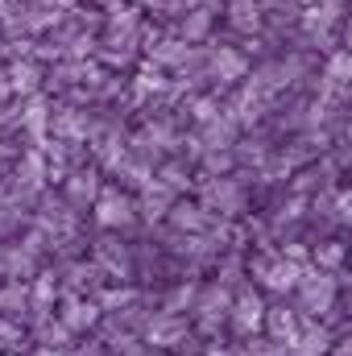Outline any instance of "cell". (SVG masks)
<instances>
[{
	"mask_svg": "<svg viewBox=\"0 0 352 356\" xmlns=\"http://www.w3.org/2000/svg\"><path fill=\"white\" fill-rule=\"evenodd\" d=\"M249 273L262 282L265 290H273V294H286V290H294L298 286V277H303V266H294V261H286L282 253H262Z\"/></svg>",
	"mask_w": 352,
	"mask_h": 356,
	"instance_id": "cell-1",
	"label": "cell"
},
{
	"mask_svg": "<svg viewBox=\"0 0 352 356\" xmlns=\"http://www.w3.org/2000/svg\"><path fill=\"white\" fill-rule=\"evenodd\" d=\"M265 311H269V307L262 302V294H257L253 286H241V290L232 294L228 323L237 327V336H245V340H249V336H257V332L265 327Z\"/></svg>",
	"mask_w": 352,
	"mask_h": 356,
	"instance_id": "cell-2",
	"label": "cell"
},
{
	"mask_svg": "<svg viewBox=\"0 0 352 356\" xmlns=\"http://www.w3.org/2000/svg\"><path fill=\"white\" fill-rule=\"evenodd\" d=\"M298 302H303V311H315V315H323V311H332L336 307V277L332 273H323V269H303V277H298Z\"/></svg>",
	"mask_w": 352,
	"mask_h": 356,
	"instance_id": "cell-3",
	"label": "cell"
},
{
	"mask_svg": "<svg viewBox=\"0 0 352 356\" xmlns=\"http://www.w3.org/2000/svg\"><path fill=\"white\" fill-rule=\"evenodd\" d=\"M191 311H195V319H199L203 332H220V323H224L228 311H232V290L220 286V282H211V286L199 290V298H195Z\"/></svg>",
	"mask_w": 352,
	"mask_h": 356,
	"instance_id": "cell-4",
	"label": "cell"
},
{
	"mask_svg": "<svg viewBox=\"0 0 352 356\" xmlns=\"http://www.w3.org/2000/svg\"><path fill=\"white\" fill-rule=\"evenodd\" d=\"M133 216H137V199H129L116 186H104L99 191V199H95V224L99 228H129Z\"/></svg>",
	"mask_w": 352,
	"mask_h": 356,
	"instance_id": "cell-5",
	"label": "cell"
},
{
	"mask_svg": "<svg viewBox=\"0 0 352 356\" xmlns=\"http://www.w3.org/2000/svg\"><path fill=\"white\" fill-rule=\"evenodd\" d=\"M145 340H150V348H178V344H186V319L182 315H170V311H158V315H150L145 319Z\"/></svg>",
	"mask_w": 352,
	"mask_h": 356,
	"instance_id": "cell-6",
	"label": "cell"
},
{
	"mask_svg": "<svg viewBox=\"0 0 352 356\" xmlns=\"http://www.w3.org/2000/svg\"><path fill=\"white\" fill-rule=\"evenodd\" d=\"M58 319L67 323V332H71V336H79V332H88V327H95V323H99V302L79 298V294H67V298H63Z\"/></svg>",
	"mask_w": 352,
	"mask_h": 356,
	"instance_id": "cell-7",
	"label": "cell"
},
{
	"mask_svg": "<svg viewBox=\"0 0 352 356\" xmlns=\"http://www.w3.org/2000/svg\"><path fill=\"white\" fill-rule=\"evenodd\" d=\"M203 199H207V211H224V216H237V211L245 207V191H241L232 178H216V182H207Z\"/></svg>",
	"mask_w": 352,
	"mask_h": 356,
	"instance_id": "cell-8",
	"label": "cell"
},
{
	"mask_svg": "<svg viewBox=\"0 0 352 356\" xmlns=\"http://www.w3.org/2000/svg\"><path fill=\"white\" fill-rule=\"evenodd\" d=\"M95 266H99V273H108V277H120V282L133 273L129 249H125L120 241H112V236H104V241L95 245Z\"/></svg>",
	"mask_w": 352,
	"mask_h": 356,
	"instance_id": "cell-9",
	"label": "cell"
},
{
	"mask_svg": "<svg viewBox=\"0 0 352 356\" xmlns=\"http://www.w3.org/2000/svg\"><path fill=\"white\" fill-rule=\"evenodd\" d=\"M63 186H67V203H71V207H88V203L95 207V199H99V191H104L95 170H71Z\"/></svg>",
	"mask_w": 352,
	"mask_h": 356,
	"instance_id": "cell-10",
	"label": "cell"
},
{
	"mask_svg": "<svg viewBox=\"0 0 352 356\" xmlns=\"http://www.w3.org/2000/svg\"><path fill=\"white\" fill-rule=\"evenodd\" d=\"M265 332H269V340H273L278 348H290V344L298 340V315L286 311V307H269V311H265Z\"/></svg>",
	"mask_w": 352,
	"mask_h": 356,
	"instance_id": "cell-11",
	"label": "cell"
},
{
	"mask_svg": "<svg viewBox=\"0 0 352 356\" xmlns=\"http://www.w3.org/2000/svg\"><path fill=\"white\" fill-rule=\"evenodd\" d=\"M332 344H336V336H332L328 327L307 323V327H298V340L290 344V353L294 356H328L332 353Z\"/></svg>",
	"mask_w": 352,
	"mask_h": 356,
	"instance_id": "cell-12",
	"label": "cell"
},
{
	"mask_svg": "<svg viewBox=\"0 0 352 356\" xmlns=\"http://www.w3.org/2000/svg\"><path fill=\"white\" fill-rule=\"evenodd\" d=\"M170 207H175V191H166L158 178L141 191V199H137V211L145 216V220H162V216H170Z\"/></svg>",
	"mask_w": 352,
	"mask_h": 356,
	"instance_id": "cell-13",
	"label": "cell"
},
{
	"mask_svg": "<svg viewBox=\"0 0 352 356\" xmlns=\"http://www.w3.org/2000/svg\"><path fill=\"white\" fill-rule=\"evenodd\" d=\"M54 298H58V282H54V273H38L33 286H29V311H33V319H50Z\"/></svg>",
	"mask_w": 352,
	"mask_h": 356,
	"instance_id": "cell-14",
	"label": "cell"
},
{
	"mask_svg": "<svg viewBox=\"0 0 352 356\" xmlns=\"http://www.w3.org/2000/svg\"><path fill=\"white\" fill-rule=\"evenodd\" d=\"M42 178H50L46 154H42V149H29L25 162L17 166V191H21V195H33V191H42Z\"/></svg>",
	"mask_w": 352,
	"mask_h": 356,
	"instance_id": "cell-15",
	"label": "cell"
},
{
	"mask_svg": "<svg viewBox=\"0 0 352 356\" xmlns=\"http://www.w3.org/2000/svg\"><path fill=\"white\" fill-rule=\"evenodd\" d=\"M170 224H175L178 232L199 236V232L211 228V216H207V207H199V203H175V207H170Z\"/></svg>",
	"mask_w": 352,
	"mask_h": 356,
	"instance_id": "cell-16",
	"label": "cell"
},
{
	"mask_svg": "<svg viewBox=\"0 0 352 356\" xmlns=\"http://www.w3.org/2000/svg\"><path fill=\"white\" fill-rule=\"evenodd\" d=\"M211 75H216L220 83H232V79H245V58H241L237 50H228V46H220V50L211 54Z\"/></svg>",
	"mask_w": 352,
	"mask_h": 356,
	"instance_id": "cell-17",
	"label": "cell"
},
{
	"mask_svg": "<svg viewBox=\"0 0 352 356\" xmlns=\"http://www.w3.org/2000/svg\"><path fill=\"white\" fill-rule=\"evenodd\" d=\"M21 311H29V286L4 282V286H0V315L8 319V315H21Z\"/></svg>",
	"mask_w": 352,
	"mask_h": 356,
	"instance_id": "cell-18",
	"label": "cell"
},
{
	"mask_svg": "<svg viewBox=\"0 0 352 356\" xmlns=\"http://www.w3.org/2000/svg\"><path fill=\"white\" fill-rule=\"evenodd\" d=\"M38 344L42 348H67L71 344V332H67V323L63 319H38Z\"/></svg>",
	"mask_w": 352,
	"mask_h": 356,
	"instance_id": "cell-19",
	"label": "cell"
},
{
	"mask_svg": "<svg viewBox=\"0 0 352 356\" xmlns=\"http://www.w3.org/2000/svg\"><path fill=\"white\" fill-rule=\"evenodd\" d=\"M99 286V266L91 261V266H71L67 269V294H79L83 298V290H95Z\"/></svg>",
	"mask_w": 352,
	"mask_h": 356,
	"instance_id": "cell-20",
	"label": "cell"
},
{
	"mask_svg": "<svg viewBox=\"0 0 352 356\" xmlns=\"http://www.w3.org/2000/svg\"><path fill=\"white\" fill-rule=\"evenodd\" d=\"M8 91L33 95V91H38V67H33V63H13V67H8Z\"/></svg>",
	"mask_w": 352,
	"mask_h": 356,
	"instance_id": "cell-21",
	"label": "cell"
},
{
	"mask_svg": "<svg viewBox=\"0 0 352 356\" xmlns=\"http://www.w3.org/2000/svg\"><path fill=\"white\" fill-rule=\"evenodd\" d=\"M349 261V249L340 245V241H323L319 249H315V266L323 269V273H332V269H340Z\"/></svg>",
	"mask_w": 352,
	"mask_h": 356,
	"instance_id": "cell-22",
	"label": "cell"
},
{
	"mask_svg": "<svg viewBox=\"0 0 352 356\" xmlns=\"http://www.w3.org/2000/svg\"><path fill=\"white\" fill-rule=\"evenodd\" d=\"M228 17H232L237 29H257V21H262V4H257V0H232Z\"/></svg>",
	"mask_w": 352,
	"mask_h": 356,
	"instance_id": "cell-23",
	"label": "cell"
},
{
	"mask_svg": "<svg viewBox=\"0 0 352 356\" xmlns=\"http://www.w3.org/2000/svg\"><path fill=\"white\" fill-rule=\"evenodd\" d=\"M150 50H154V63H162V67H178V63L191 58L186 42H162V46H150Z\"/></svg>",
	"mask_w": 352,
	"mask_h": 356,
	"instance_id": "cell-24",
	"label": "cell"
},
{
	"mask_svg": "<svg viewBox=\"0 0 352 356\" xmlns=\"http://www.w3.org/2000/svg\"><path fill=\"white\" fill-rule=\"evenodd\" d=\"M195 298H199V286H175V290L166 294L162 311H170V315H182V311H191V307H195Z\"/></svg>",
	"mask_w": 352,
	"mask_h": 356,
	"instance_id": "cell-25",
	"label": "cell"
},
{
	"mask_svg": "<svg viewBox=\"0 0 352 356\" xmlns=\"http://www.w3.org/2000/svg\"><path fill=\"white\" fill-rule=\"evenodd\" d=\"M207 25H211V8H195V13L186 17V25H182L186 42H191V38H203V33H207Z\"/></svg>",
	"mask_w": 352,
	"mask_h": 356,
	"instance_id": "cell-26",
	"label": "cell"
},
{
	"mask_svg": "<svg viewBox=\"0 0 352 356\" xmlns=\"http://www.w3.org/2000/svg\"><path fill=\"white\" fill-rule=\"evenodd\" d=\"M17 348H21V327H17V323H8V319L0 315V353L17 356Z\"/></svg>",
	"mask_w": 352,
	"mask_h": 356,
	"instance_id": "cell-27",
	"label": "cell"
},
{
	"mask_svg": "<svg viewBox=\"0 0 352 356\" xmlns=\"http://www.w3.org/2000/svg\"><path fill=\"white\" fill-rule=\"evenodd\" d=\"M328 79L349 83V79H352V54H336V58L328 63Z\"/></svg>",
	"mask_w": 352,
	"mask_h": 356,
	"instance_id": "cell-28",
	"label": "cell"
},
{
	"mask_svg": "<svg viewBox=\"0 0 352 356\" xmlns=\"http://www.w3.org/2000/svg\"><path fill=\"white\" fill-rule=\"evenodd\" d=\"M162 88V71H158V67H145V71H141V75H137V95H150V91H158Z\"/></svg>",
	"mask_w": 352,
	"mask_h": 356,
	"instance_id": "cell-29",
	"label": "cell"
},
{
	"mask_svg": "<svg viewBox=\"0 0 352 356\" xmlns=\"http://www.w3.org/2000/svg\"><path fill=\"white\" fill-rule=\"evenodd\" d=\"M71 356H112V353H108V344L88 340V344H75V353H71Z\"/></svg>",
	"mask_w": 352,
	"mask_h": 356,
	"instance_id": "cell-30",
	"label": "cell"
},
{
	"mask_svg": "<svg viewBox=\"0 0 352 356\" xmlns=\"http://www.w3.org/2000/svg\"><path fill=\"white\" fill-rule=\"evenodd\" d=\"M332 353H336V356H352V327L344 332V336H336V344H332Z\"/></svg>",
	"mask_w": 352,
	"mask_h": 356,
	"instance_id": "cell-31",
	"label": "cell"
},
{
	"mask_svg": "<svg viewBox=\"0 0 352 356\" xmlns=\"http://www.w3.org/2000/svg\"><path fill=\"white\" fill-rule=\"evenodd\" d=\"M340 220H349V224H352V191L340 195Z\"/></svg>",
	"mask_w": 352,
	"mask_h": 356,
	"instance_id": "cell-32",
	"label": "cell"
},
{
	"mask_svg": "<svg viewBox=\"0 0 352 356\" xmlns=\"http://www.w3.org/2000/svg\"><path fill=\"white\" fill-rule=\"evenodd\" d=\"M137 356H162V353H158V348H150V344H145V348H141V353H137Z\"/></svg>",
	"mask_w": 352,
	"mask_h": 356,
	"instance_id": "cell-33",
	"label": "cell"
},
{
	"mask_svg": "<svg viewBox=\"0 0 352 356\" xmlns=\"http://www.w3.org/2000/svg\"><path fill=\"white\" fill-rule=\"evenodd\" d=\"M33 356H58V353H54V348H38Z\"/></svg>",
	"mask_w": 352,
	"mask_h": 356,
	"instance_id": "cell-34",
	"label": "cell"
},
{
	"mask_svg": "<svg viewBox=\"0 0 352 356\" xmlns=\"http://www.w3.org/2000/svg\"><path fill=\"white\" fill-rule=\"evenodd\" d=\"M0 356H8V353H0Z\"/></svg>",
	"mask_w": 352,
	"mask_h": 356,
	"instance_id": "cell-35",
	"label": "cell"
}]
</instances>
